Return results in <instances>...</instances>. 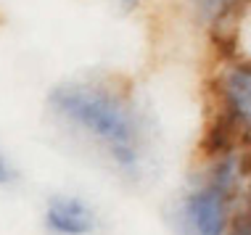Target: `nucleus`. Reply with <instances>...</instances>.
I'll return each instance as SVG.
<instances>
[{
  "instance_id": "f257e3e1",
  "label": "nucleus",
  "mask_w": 251,
  "mask_h": 235,
  "mask_svg": "<svg viewBox=\"0 0 251 235\" xmlns=\"http://www.w3.org/2000/svg\"><path fill=\"white\" fill-rule=\"evenodd\" d=\"M50 109L66 124L98 145L122 174L138 180L148 156L146 130L138 111L103 85L66 82L50 93Z\"/></svg>"
},
{
  "instance_id": "f03ea898",
  "label": "nucleus",
  "mask_w": 251,
  "mask_h": 235,
  "mask_svg": "<svg viewBox=\"0 0 251 235\" xmlns=\"http://www.w3.org/2000/svg\"><path fill=\"white\" fill-rule=\"evenodd\" d=\"M238 159L230 153L212 169V180L185 193L175 206L172 225L177 235H225L230 222V201L238 190Z\"/></svg>"
},
{
  "instance_id": "7ed1b4c3",
  "label": "nucleus",
  "mask_w": 251,
  "mask_h": 235,
  "mask_svg": "<svg viewBox=\"0 0 251 235\" xmlns=\"http://www.w3.org/2000/svg\"><path fill=\"white\" fill-rule=\"evenodd\" d=\"M45 222L56 235H90L96 230V212L74 196H58L48 204Z\"/></svg>"
},
{
  "instance_id": "20e7f679",
  "label": "nucleus",
  "mask_w": 251,
  "mask_h": 235,
  "mask_svg": "<svg viewBox=\"0 0 251 235\" xmlns=\"http://www.w3.org/2000/svg\"><path fill=\"white\" fill-rule=\"evenodd\" d=\"M222 95H225L227 117L235 124H243L249 119V95H251V79H249L246 66H233L225 74Z\"/></svg>"
},
{
  "instance_id": "39448f33",
  "label": "nucleus",
  "mask_w": 251,
  "mask_h": 235,
  "mask_svg": "<svg viewBox=\"0 0 251 235\" xmlns=\"http://www.w3.org/2000/svg\"><path fill=\"white\" fill-rule=\"evenodd\" d=\"M13 180V169H11V164L5 161L3 156H0V185H5V183H11Z\"/></svg>"
},
{
  "instance_id": "423d86ee",
  "label": "nucleus",
  "mask_w": 251,
  "mask_h": 235,
  "mask_svg": "<svg viewBox=\"0 0 251 235\" xmlns=\"http://www.w3.org/2000/svg\"><path fill=\"white\" fill-rule=\"evenodd\" d=\"M119 3H122V8H127V11H132V8H135V5H138V3H140V0H119Z\"/></svg>"
},
{
  "instance_id": "0eeeda50",
  "label": "nucleus",
  "mask_w": 251,
  "mask_h": 235,
  "mask_svg": "<svg viewBox=\"0 0 251 235\" xmlns=\"http://www.w3.org/2000/svg\"><path fill=\"white\" fill-rule=\"evenodd\" d=\"M206 3H212V5H230V3H235V0H206Z\"/></svg>"
},
{
  "instance_id": "6e6552de",
  "label": "nucleus",
  "mask_w": 251,
  "mask_h": 235,
  "mask_svg": "<svg viewBox=\"0 0 251 235\" xmlns=\"http://www.w3.org/2000/svg\"><path fill=\"white\" fill-rule=\"evenodd\" d=\"M235 235H246V227H241V230H238V233H235Z\"/></svg>"
}]
</instances>
